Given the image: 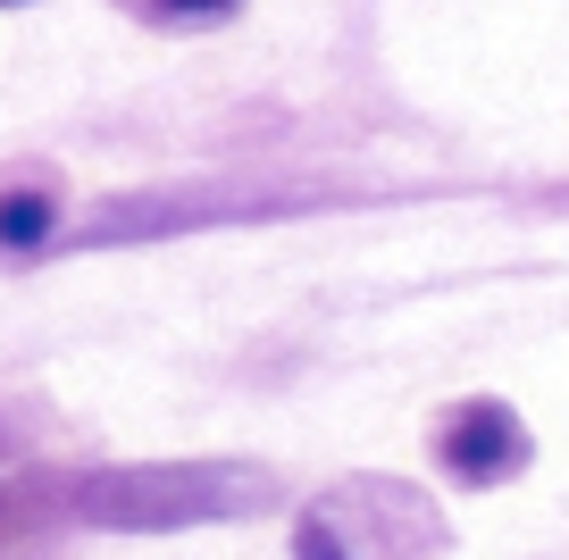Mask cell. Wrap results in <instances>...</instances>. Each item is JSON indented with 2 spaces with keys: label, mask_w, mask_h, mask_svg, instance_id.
I'll list each match as a JSON object with an SVG mask.
<instances>
[{
  "label": "cell",
  "mask_w": 569,
  "mask_h": 560,
  "mask_svg": "<svg viewBox=\"0 0 569 560\" xmlns=\"http://www.w3.org/2000/svg\"><path fill=\"white\" fill-rule=\"evenodd\" d=\"M268 502H277V469H260V460H142V469H92L76 486V519L118 527V536L251 519Z\"/></svg>",
  "instance_id": "cell-1"
},
{
  "label": "cell",
  "mask_w": 569,
  "mask_h": 560,
  "mask_svg": "<svg viewBox=\"0 0 569 560\" xmlns=\"http://www.w3.org/2000/svg\"><path fill=\"white\" fill-rule=\"evenodd\" d=\"M436 543H445V527H436L427 493L377 486V477L336 486L293 527V560H427Z\"/></svg>",
  "instance_id": "cell-2"
},
{
  "label": "cell",
  "mask_w": 569,
  "mask_h": 560,
  "mask_svg": "<svg viewBox=\"0 0 569 560\" xmlns=\"http://www.w3.org/2000/svg\"><path fill=\"white\" fill-rule=\"evenodd\" d=\"M436 452H445V469L461 477V486H502V477L528 460V427L502 402H461L445 419V436H436Z\"/></svg>",
  "instance_id": "cell-3"
},
{
  "label": "cell",
  "mask_w": 569,
  "mask_h": 560,
  "mask_svg": "<svg viewBox=\"0 0 569 560\" xmlns=\"http://www.w3.org/2000/svg\"><path fill=\"white\" fill-rule=\"evenodd\" d=\"M0 243H9V251L51 243V201H42V193H9V201H0Z\"/></svg>",
  "instance_id": "cell-4"
},
{
  "label": "cell",
  "mask_w": 569,
  "mask_h": 560,
  "mask_svg": "<svg viewBox=\"0 0 569 560\" xmlns=\"http://www.w3.org/2000/svg\"><path fill=\"white\" fill-rule=\"evenodd\" d=\"M151 18H227L234 0H142Z\"/></svg>",
  "instance_id": "cell-5"
},
{
  "label": "cell",
  "mask_w": 569,
  "mask_h": 560,
  "mask_svg": "<svg viewBox=\"0 0 569 560\" xmlns=\"http://www.w3.org/2000/svg\"><path fill=\"white\" fill-rule=\"evenodd\" d=\"M0 9H9V0H0Z\"/></svg>",
  "instance_id": "cell-6"
}]
</instances>
